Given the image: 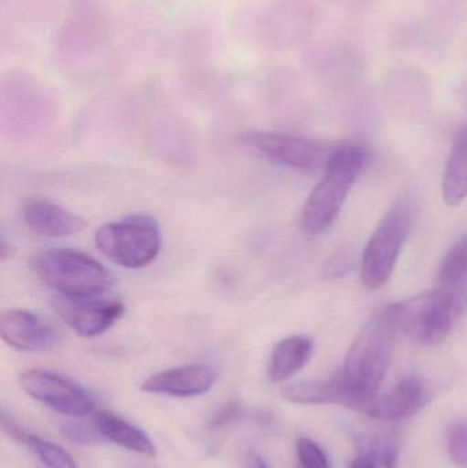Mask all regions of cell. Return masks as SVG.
Instances as JSON below:
<instances>
[{
  "instance_id": "cell-1",
  "label": "cell",
  "mask_w": 467,
  "mask_h": 468,
  "mask_svg": "<svg viewBox=\"0 0 467 468\" xmlns=\"http://www.w3.org/2000/svg\"><path fill=\"white\" fill-rule=\"evenodd\" d=\"M397 332L383 315L370 319L351 344L336 371L345 393V407L362 412L378 395L391 365Z\"/></svg>"
},
{
  "instance_id": "cell-2",
  "label": "cell",
  "mask_w": 467,
  "mask_h": 468,
  "mask_svg": "<svg viewBox=\"0 0 467 468\" xmlns=\"http://www.w3.org/2000/svg\"><path fill=\"white\" fill-rule=\"evenodd\" d=\"M467 308V297L458 292L435 289L381 311L392 329L421 346L443 343Z\"/></svg>"
},
{
  "instance_id": "cell-3",
  "label": "cell",
  "mask_w": 467,
  "mask_h": 468,
  "mask_svg": "<svg viewBox=\"0 0 467 468\" xmlns=\"http://www.w3.org/2000/svg\"><path fill=\"white\" fill-rule=\"evenodd\" d=\"M366 148L359 144L337 145L321 183L313 189L302 211V229L310 236L328 232L354 184L366 166Z\"/></svg>"
},
{
  "instance_id": "cell-4",
  "label": "cell",
  "mask_w": 467,
  "mask_h": 468,
  "mask_svg": "<svg viewBox=\"0 0 467 468\" xmlns=\"http://www.w3.org/2000/svg\"><path fill=\"white\" fill-rule=\"evenodd\" d=\"M36 277L60 296L92 297L111 286L110 272L90 255L76 250H46L30 259Z\"/></svg>"
},
{
  "instance_id": "cell-5",
  "label": "cell",
  "mask_w": 467,
  "mask_h": 468,
  "mask_svg": "<svg viewBox=\"0 0 467 468\" xmlns=\"http://www.w3.org/2000/svg\"><path fill=\"white\" fill-rule=\"evenodd\" d=\"M98 250L125 269H142L155 261L162 247L158 222L147 214H134L103 225L95 234Z\"/></svg>"
},
{
  "instance_id": "cell-6",
  "label": "cell",
  "mask_w": 467,
  "mask_h": 468,
  "mask_svg": "<svg viewBox=\"0 0 467 468\" xmlns=\"http://www.w3.org/2000/svg\"><path fill=\"white\" fill-rule=\"evenodd\" d=\"M411 225L413 210L405 202L394 206L381 219L362 255L361 278L366 288L378 289L388 282Z\"/></svg>"
},
{
  "instance_id": "cell-7",
  "label": "cell",
  "mask_w": 467,
  "mask_h": 468,
  "mask_svg": "<svg viewBox=\"0 0 467 468\" xmlns=\"http://www.w3.org/2000/svg\"><path fill=\"white\" fill-rule=\"evenodd\" d=\"M244 143L274 164L298 170L326 169L337 145L324 144L306 137L251 132Z\"/></svg>"
},
{
  "instance_id": "cell-8",
  "label": "cell",
  "mask_w": 467,
  "mask_h": 468,
  "mask_svg": "<svg viewBox=\"0 0 467 468\" xmlns=\"http://www.w3.org/2000/svg\"><path fill=\"white\" fill-rule=\"evenodd\" d=\"M19 385L27 396L66 417L84 418L96 409L84 388L49 371L27 370L19 376Z\"/></svg>"
},
{
  "instance_id": "cell-9",
  "label": "cell",
  "mask_w": 467,
  "mask_h": 468,
  "mask_svg": "<svg viewBox=\"0 0 467 468\" xmlns=\"http://www.w3.org/2000/svg\"><path fill=\"white\" fill-rule=\"evenodd\" d=\"M54 308L59 318L77 335L85 338L98 337L109 330L125 313L120 300L92 297L57 296Z\"/></svg>"
},
{
  "instance_id": "cell-10",
  "label": "cell",
  "mask_w": 467,
  "mask_h": 468,
  "mask_svg": "<svg viewBox=\"0 0 467 468\" xmlns=\"http://www.w3.org/2000/svg\"><path fill=\"white\" fill-rule=\"evenodd\" d=\"M307 59L313 70L334 87H356L366 69L364 52L347 41L317 44L307 52Z\"/></svg>"
},
{
  "instance_id": "cell-11",
  "label": "cell",
  "mask_w": 467,
  "mask_h": 468,
  "mask_svg": "<svg viewBox=\"0 0 467 468\" xmlns=\"http://www.w3.org/2000/svg\"><path fill=\"white\" fill-rule=\"evenodd\" d=\"M430 400L427 382L419 377H406L388 392L376 396L362 412L383 422H400L419 414Z\"/></svg>"
},
{
  "instance_id": "cell-12",
  "label": "cell",
  "mask_w": 467,
  "mask_h": 468,
  "mask_svg": "<svg viewBox=\"0 0 467 468\" xmlns=\"http://www.w3.org/2000/svg\"><path fill=\"white\" fill-rule=\"evenodd\" d=\"M0 335L7 346L22 352H46L60 341L57 329L27 310H8L0 316Z\"/></svg>"
},
{
  "instance_id": "cell-13",
  "label": "cell",
  "mask_w": 467,
  "mask_h": 468,
  "mask_svg": "<svg viewBox=\"0 0 467 468\" xmlns=\"http://www.w3.org/2000/svg\"><path fill=\"white\" fill-rule=\"evenodd\" d=\"M218 374L211 366L194 363L159 371L142 384L143 392L170 398H196L216 385Z\"/></svg>"
},
{
  "instance_id": "cell-14",
  "label": "cell",
  "mask_w": 467,
  "mask_h": 468,
  "mask_svg": "<svg viewBox=\"0 0 467 468\" xmlns=\"http://www.w3.org/2000/svg\"><path fill=\"white\" fill-rule=\"evenodd\" d=\"M317 24V8L310 0H280L269 18L271 44L291 47L310 37Z\"/></svg>"
},
{
  "instance_id": "cell-15",
  "label": "cell",
  "mask_w": 467,
  "mask_h": 468,
  "mask_svg": "<svg viewBox=\"0 0 467 468\" xmlns=\"http://www.w3.org/2000/svg\"><path fill=\"white\" fill-rule=\"evenodd\" d=\"M22 217L32 232L47 237L73 236L87 227V221L79 214L44 199L27 202Z\"/></svg>"
},
{
  "instance_id": "cell-16",
  "label": "cell",
  "mask_w": 467,
  "mask_h": 468,
  "mask_svg": "<svg viewBox=\"0 0 467 468\" xmlns=\"http://www.w3.org/2000/svg\"><path fill=\"white\" fill-rule=\"evenodd\" d=\"M387 98L400 109H424L430 101V84L419 69L398 68L387 74Z\"/></svg>"
},
{
  "instance_id": "cell-17",
  "label": "cell",
  "mask_w": 467,
  "mask_h": 468,
  "mask_svg": "<svg viewBox=\"0 0 467 468\" xmlns=\"http://www.w3.org/2000/svg\"><path fill=\"white\" fill-rule=\"evenodd\" d=\"M314 344L304 335H291L279 341L271 351L268 365V378L281 384L302 370L312 359Z\"/></svg>"
},
{
  "instance_id": "cell-18",
  "label": "cell",
  "mask_w": 467,
  "mask_h": 468,
  "mask_svg": "<svg viewBox=\"0 0 467 468\" xmlns=\"http://www.w3.org/2000/svg\"><path fill=\"white\" fill-rule=\"evenodd\" d=\"M95 428L101 439L131 451L145 458H155L156 447L147 433L132 425L120 415L109 411H101L95 417Z\"/></svg>"
},
{
  "instance_id": "cell-19",
  "label": "cell",
  "mask_w": 467,
  "mask_h": 468,
  "mask_svg": "<svg viewBox=\"0 0 467 468\" xmlns=\"http://www.w3.org/2000/svg\"><path fill=\"white\" fill-rule=\"evenodd\" d=\"M281 396L293 404H306V406L340 404L345 407V389L336 373L328 379L287 385L281 390Z\"/></svg>"
},
{
  "instance_id": "cell-20",
  "label": "cell",
  "mask_w": 467,
  "mask_h": 468,
  "mask_svg": "<svg viewBox=\"0 0 467 468\" xmlns=\"http://www.w3.org/2000/svg\"><path fill=\"white\" fill-rule=\"evenodd\" d=\"M441 192L444 203L451 207L467 199V126L455 136L454 147L444 172Z\"/></svg>"
},
{
  "instance_id": "cell-21",
  "label": "cell",
  "mask_w": 467,
  "mask_h": 468,
  "mask_svg": "<svg viewBox=\"0 0 467 468\" xmlns=\"http://www.w3.org/2000/svg\"><path fill=\"white\" fill-rule=\"evenodd\" d=\"M2 428L13 439L18 440L19 442L27 445V450L35 455L38 463L44 468H79L68 451L63 450L59 445L54 444V442L48 441V440L41 439L36 434L27 433L24 429L16 426L13 420H8L5 414L2 415Z\"/></svg>"
},
{
  "instance_id": "cell-22",
  "label": "cell",
  "mask_w": 467,
  "mask_h": 468,
  "mask_svg": "<svg viewBox=\"0 0 467 468\" xmlns=\"http://www.w3.org/2000/svg\"><path fill=\"white\" fill-rule=\"evenodd\" d=\"M394 41L400 51L427 55V57L441 54L444 48L441 36L432 27L419 21L400 24L395 30Z\"/></svg>"
},
{
  "instance_id": "cell-23",
  "label": "cell",
  "mask_w": 467,
  "mask_h": 468,
  "mask_svg": "<svg viewBox=\"0 0 467 468\" xmlns=\"http://www.w3.org/2000/svg\"><path fill=\"white\" fill-rule=\"evenodd\" d=\"M439 285L467 297V234L461 237L444 256L439 269Z\"/></svg>"
},
{
  "instance_id": "cell-24",
  "label": "cell",
  "mask_w": 467,
  "mask_h": 468,
  "mask_svg": "<svg viewBox=\"0 0 467 468\" xmlns=\"http://www.w3.org/2000/svg\"><path fill=\"white\" fill-rule=\"evenodd\" d=\"M361 455L367 456L384 468H398L399 463V447L394 437L388 433H372L359 440Z\"/></svg>"
},
{
  "instance_id": "cell-25",
  "label": "cell",
  "mask_w": 467,
  "mask_h": 468,
  "mask_svg": "<svg viewBox=\"0 0 467 468\" xmlns=\"http://www.w3.org/2000/svg\"><path fill=\"white\" fill-rule=\"evenodd\" d=\"M447 452L452 463L467 468V420H458L447 431Z\"/></svg>"
},
{
  "instance_id": "cell-26",
  "label": "cell",
  "mask_w": 467,
  "mask_h": 468,
  "mask_svg": "<svg viewBox=\"0 0 467 468\" xmlns=\"http://www.w3.org/2000/svg\"><path fill=\"white\" fill-rule=\"evenodd\" d=\"M296 455L301 468H331L328 456L323 448L309 437H299L296 441Z\"/></svg>"
},
{
  "instance_id": "cell-27",
  "label": "cell",
  "mask_w": 467,
  "mask_h": 468,
  "mask_svg": "<svg viewBox=\"0 0 467 468\" xmlns=\"http://www.w3.org/2000/svg\"><path fill=\"white\" fill-rule=\"evenodd\" d=\"M351 264H353V255H351L350 250H339V252L334 253V255L329 259L324 274H325L326 278H340L347 272Z\"/></svg>"
},
{
  "instance_id": "cell-28",
  "label": "cell",
  "mask_w": 467,
  "mask_h": 468,
  "mask_svg": "<svg viewBox=\"0 0 467 468\" xmlns=\"http://www.w3.org/2000/svg\"><path fill=\"white\" fill-rule=\"evenodd\" d=\"M63 434L71 441L82 442V444H90V442L103 440L98 429L85 428L82 425H65L63 426Z\"/></svg>"
},
{
  "instance_id": "cell-29",
  "label": "cell",
  "mask_w": 467,
  "mask_h": 468,
  "mask_svg": "<svg viewBox=\"0 0 467 468\" xmlns=\"http://www.w3.org/2000/svg\"><path fill=\"white\" fill-rule=\"evenodd\" d=\"M239 414V407L236 404H228L227 407L221 410L218 415H216L213 420V426H221L232 420L236 415Z\"/></svg>"
},
{
  "instance_id": "cell-30",
  "label": "cell",
  "mask_w": 467,
  "mask_h": 468,
  "mask_svg": "<svg viewBox=\"0 0 467 468\" xmlns=\"http://www.w3.org/2000/svg\"><path fill=\"white\" fill-rule=\"evenodd\" d=\"M340 5L347 8L348 11H365L366 8L372 7L376 0H337Z\"/></svg>"
},
{
  "instance_id": "cell-31",
  "label": "cell",
  "mask_w": 467,
  "mask_h": 468,
  "mask_svg": "<svg viewBox=\"0 0 467 468\" xmlns=\"http://www.w3.org/2000/svg\"><path fill=\"white\" fill-rule=\"evenodd\" d=\"M350 468H380L376 462L372 459L367 458L365 455H359L358 458L354 459L353 463L350 464Z\"/></svg>"
},
{
  "instance_id": "cell-32",
  "label": "cell",
  "mask_w": 467,
  "mask_h": 468,
  "mask_svg": "<svg viewBox=\"0 0 467 468\" xmlns=\"http://www.w3.org/2000/svg\"><path fill=\"white\" fill-rule=\"evenodd\" d=\"M14 253H16V248H14V245L5 241V239H2V242H0V259H2V261H5L7 259L13 258Z\"/></svg>"
},
{
  "instance_id": "cell-33",
  "label": "cell",
  "mask_w": 467,
  "mask_h": 468,
  "mask_svg": "<svg viewBox=\"0 0 467 468\" xmlns=\"http://www.w3.org/2000/svg\"><path fill=\"white\" fill-rule=\"evenodd\" d=\"M252 468H269L268 464L265 463V462L262 461L260 458H257L254 461V466Z\"/></svg>"
},
{
  "instance_id": "cell-34",
  "label": "cell",
  "mask_w": 467,
  "mask_h": 468,
  "mask_svg": "<svg viewBox=\"0 0 467 468\" xmlns=\"http://www.w3.org/2000/svg\"><path fill=\"white\" fill-rule=\"evenodd\" d=\"M462 101H463V104H465V107L467 110V80L465 81V84H463V87H462Z\"/></svg>"
}]
</instances>
